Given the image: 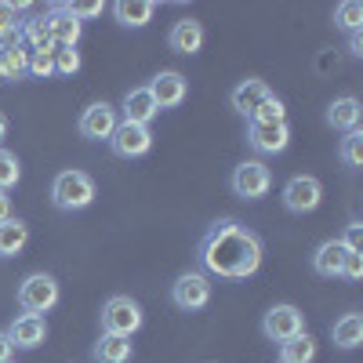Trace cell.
Here are the masks:
<instances>
[{
	"label": "cell",
	"mask_w": 363,
	"mask_h": 363,
	"mask_svg": "<svg viewBox=\"0 0 363 363\" xmlns=\"http://www.w3.org/2000/svg\"><path fill=\"white\" fill-rule=\"evenodd\" d=\"M11 352H15V345H11V338L4 335V330H0V363H8V359H11Z\"/></svg>",
	"instance_id": "cell-37"
},
{
	"label": "cell",
	"mask_w": 363,
	"mask_h": 363,
	"mask_svg": "<svg viewBox=\"0 0 363 363\" xmlns=\"http://www.w3.org/2000/svg\"><path fill=\"white\" fill-rule=\"evenodd\" d=\"M265 99H272V87L265 84V80H258V77H247V80H240L236 87H233V95H229V106L240 113V116H255V109L265 102Z\"/></svg>",
	"instance_id": "cell-16"
},
{
	"label": "cell",
	"mask_w": 363,
	"mask_h": 363,
	"mask_svg": "<svg viewBox=\"0 0 363 363\" xmlns=\"http://www.w3.org/2000/svg\"><path fill=\"white\" fill-rule=\"evenodd\" d=\"M255 124H284V120H287V109H284V102L277 99V95H272V99H265L258 109H255Z\"/></svg>",
	"instance_id": "cell-31"
},
{
	"label": "cell",
	"mask_w": 363,
	"mask_h": 363,
	"mask_svg": "<svg viewBox=\"0 0 363 363\" xmlns=\"http://www.w3.org/2000/svg\"><path fill=\"white\" fill-rule=\"evenodd\" d=\"M171 301L182 309V313H196L211 301V277L200 269H189L171 284Z\"/></svg>",
	"instance_id": "cell-5"
},
{
	"label": "cell",
	"mask_w": 363,
	"mask_h": 363,
	"mask_svg": "<svg viewBox=\"0 0 363 363\" xmlns=\"http://www.w3.org/2000/svg\"><path fill=\"white\" fill-rule=\"evenodd\" d=\"M66 8H69V15H73L77 22L99 18V15H102V4H99V0H73V4H66Z\"/></svg>",
	"instance_id": "cell-33"
},
{
	"label": "cell",
	"mask_w": 363,
	"mask_h": 363,
	"mask_svg": "<svg viewBox=\"0 0 363 363\" xmlns=\"http://www.w3.org/2000/svg\"><path fill=\"white\" fill-rule=\"evenodd\" d=\"M55 73H62V77L80 73V51L77 48H55Z\"/></svg>",
	"instance_id": "cell-32"
},
{
	"label": "cell",
	"mask_w": 363,
	"mask_h": 363,
	"mask_svg": "<svg viewBox=\"0 0 363 363\" xmlns=\"http://www.w3.org/2000/svg\"><path fill=\"white\" fill-rule=\"evenodd\" d=\"M330 338H335L338 349L352 352L363 345V316L359 313H345L342 320H335V327H330Z\"/></svg>",
	"instance_id": "cell-22"
},
{
	"label": "cell",
	"mask_w": 363,
	"mask_h": 363,
	"mask_svg": "<svg viewBox=\"0 0 363 363\" xmlns=\"http://www.w3.org/2000/svg\"><path fill=\"white\" fill-rule=\"evenodd\" d=\"M26 62H29V51L22 44H8V48H0V80H22L26 77Z\"/></svg>",
	"instance_id": "cell-24"
},
{
	"label": "cell",
	"mask_w": 363,
	"mask_h": 363,
	"mask_svg": "<svg viewBox=\"0 0 363 363\" xmlns=\"http://www.w3.org/2000/svg\"><path fill=\"white\" fill-rule=\"evenodd\" d=\"M200 272L218 280H247L262 265V240L236 218H218L200 240Z\"/></svg>",
	"instance_id": "cell-1"
},
{
	"label": "cell",
	"mask_w": 363,
	"mask_h": 363,
	"mask_svg": "<svg viewBox=\"0 0 363 363\" xmlns=\"http://www.w3.org/2000/svg\"><path fill=\"white\" fill-rule=\"evenodd\" d=\"M338 240H342L349 251H363V225H359V222H349L345 236H338Z\"/></svg>",
	"instance_id": "cell-35"
},
{
	"label": "cell",
	"mask_w": 363,
	"mask_h": 363,
	"mask_svg": "<svg viewBox=\"0 0 363 363\" xmlns=\"http://www.w3.org/2000/svg\"><path fill=\"white\" fill-rule=\"evenodd\" d=\"M247 145L255 149V153H262V157L284 153V149L291 145L287 120H284V124H255V120H247Z\"/></svg>",
	"instance_id": "cell-12"
},
{
	"label": "cell",
	"mask_w": 363,
	"mask_h": 363,
	"mask_svg": "<svg viewBox=\"0 0 363 363\" xmlns=\"http://www.w3.org/2000/svg\"><path fill=\"white\" fill-rule=\"evenodd\" d=\"M113 15L124 29H142V26L153 22L157 4L153 0H120V4H113Z\"/></svg>",
	"instance_id": "cell-20"
},
{
	"label": "cell",
	"mask_w": 363,
	"mask_h": 363,
	"mask_svg": "<svg viewBox=\"0 0 363 363\" xmlns=\"http://www.w3.org/2000/svg\"><path fill=\"white\" fill-rule=\"evenodd\" d=\"M11 338L15 349H37L40 342H48V320L44 316H33V313H22L11 320V327L4 330Z\"/></svg>",
	"instance_id": "cell-15"
},
{
	"label": "cell",
	"mask_w": 363,
	"mask_h": 363,
	"mask_svg": "<svg viewBox=\"0 0 363 363\" xmlns=\"http://www.w3.org/2000/svg\"><path fill=\"white\" fill-rule=\"evenodd\" d=\"M338 157L345 167H363V131H345L342 145H338Z\"/></svg>",
	"instance_id": "cell-28"
},
{
	"label": "cell",
	"mask_w": 363,
	"mask_h": 363,
	"mask_svg": "<svg viewBox=\"0 0 363 363\" xmlns=\"http://www.w3.org/2000/svg\"><path fill=\"white\" fill-rule=\"evenodd\" d=\"M145 313L131 294H113L102 306V335H116V338H131L135 330H142Z\"/></svg>",
	"instance_id": "cell-4"
},
{
	"label": "cell",
	"mask_w": 363,
	"mask_h": 363,
	"mask_svg": "<svg viewBox=\"0 0 363 363\" xmlns=\"http://www.w3.org/2000/svg\"><path fill=\"white\" fill-rule=\"evenodd\" d=\"M109 149L120 160H138L153 149V131L142 128V124H124V120H120L116 131L109 135Z\"/></svg>",
	"instance_id": "cell-8"
},
{
	"label": "cell",
	"mask_w": 363,
	"mask_h": 363,
	"mask_svg": "<svg viewBox=\"0 0 363 363\" xmlns=\"http://www.w3.org/2000/svg\"><path fill=\"white\" fill-rule=\"evenodd\" d=\"M124 124H142V128H149V120H157L160 116V109H157V102H153V95H149V87H131L128 95H124V102H120V113H116Z\"/></svg>",
	"instance_id": "cell-14"
},
{
	"label": "cell",
	"mask_w": 363,
	"mask_h": 363,
	"mask_svg": "<svg viewBox=\"0 0 363 363\" xmlns=\"http://www.w3.org/2000/svg\"><path fill=\"white\" fill-rule=\"evenodd\" d=\"M342 277L345 280H363V251H349L345 255V262H342Z\"/></svg>",
	"instance_id": "cell-34"
},
{
	"label": "cell",
	"mask_w": 363,
	"mask_h": 363,
	"mask_svg": "<svg viewBox=\"0 0 363 363\" xmlns=\"http://www.w3.org/2000/svg\"><path fill=\"white\" fill-rule=\"evenodd\" d=\"M4 138H8V116L0 113V142H4Z\"/></svg>",
	"instance_id": "cell-39"
},
{
	"label": "cell",
	"mask_w": 363,
	"mask_h": 363,
	"mask_svg": "<svg viewBox=\"0 0 363 363\" xmlns=\"http://www.w3.org/2000/svg\"><path fill=\"white\" fill-rule=\"evenodd\" d=\"M18 309L22 313H33V316H44L58 306V298H62V291H58V280L51 277V272H29V277L18 284Z\"/></svg>",
	"instance_id": "cell-3"
},
{
	"label": "cell",
	"mask_w": 363,
	"mask_h": 363,
	"mask_svg": "<svg viewBox=\"0 0 363 363\" xmlns=\"http://www.w3.org/2000/svg\"><path fill=\"white\" fill-rule=\"evenodd\" d=\"M359 116H363V106L352 95H342V99H335V102L327 106V124L335 128V131H356L359 128Z\"/></svg>",
	"instance_id": "cell-19"
},
{
	"label": "cell",
	"mask_w": 363,
	"mask_h": 363,
	"mask_svg": "<svg viewBox=\"0 0 363 363\" xmlns=\"http://www.w3.org/2000/svg\"><path fill=\"white\" fill-rule=\"evenodd\" d=\"M29 244V225L22 218H8V222H0V258H15L22 255V247Z\"/></svg>",
	"instance_id": "cell-23"
},
{
	"label": "cell",
	"mask_w": 363,
	"mask_h": 363,
	"mask_svg": "<svg viewBox=\"0 0 363 363\" xmlns=\"http://www.w3.org/2000/svg\"><path fill=\"white\" fill-rule=\"evenodd\" d=\"M316 359V342L309 338V330L306 335H294L280 345V363H313Z\"/></svg>",
	"instance_id": "cell-25"
},
{
	"label": "cell",
	"mask_w": 363,
	"mask_h": 363,
	"mask_svg": "<svg viewBox=\"0 0 363 363\" xmlns=\"http://www.w3.org/2000/svg\"><path fill=\"white\" fill-rule=\"evenodd\" d=\"M145 87H149V95H153L157 109H178L182 102H186V95H189V80L182 77L178 69H164V73H157Z\"/></svg>",
	"instance_id": "cell-10"
},
{
	"label": "cell",
	"mask_w": 363,
	"mask_h": 363,
	"mask_svg": "<svg viewBox=\"0 0 363 363\" xmlns=\"http://www.w3.org/2000/svg\"><path fill=\"white\" fill-rule=\"evenodd\" d=\"M345 255H349V247L342 244L338 236H335V240H323V244L316 247V255H313V269L320 272V277L335 280V277H342V262H345Z\"/></svg>",
	"instance_id": "cell-18"
},
{
	"label": "cell",
	"mask_w": 363,
	"mask_h": 363,
	"mask_svg": "<svg viewBox=\"0 0 363 363\" xmlns=\"http://www.w3.org/2000/svg\"><path fill=\"white\" fill-rule=\"evenodd\" d=\"M51 203L58 211H84L95 203V178L87 171H62L51 182Z\"/></svg>",
	"instance_id": "cell-2"
},
{
	"label": "cell",
	"mask_w": 363,
	"mask_h": 363,
	"mask_svg": "<svg viewBox=\"0 0 363 363\" xmlns=\"http://www.w3.org/2000/svg\"><path fill=\"white\" fill-rule=\"evenodd\" d=\"M44 18H48L51 44H55V48H77V44H80L84 26L69 15V8H66V4H51V8L44 11Z\"/></svg>",
	"instance_id": "cell-13"
},
{
	"label": "cell",
	"mask_w": 363,
	"mask_h": 363,
	"mask_svg": "<svg viewBox=\"0 0 363 363\" xmlns=\"http://www.w3.org/2000/svg\"><path fill=\"white\" fill-rule=\"evenodd\" d=\"M8 218H11V196L0 193V222H8Z\"/></svg>",
	"instance_id": "cell-38"
},
{
	"label": "cell",
	"mask_w": 363,
	"mask_h": 363,
	"mask_svg": "<svg viewBox=\"0 0 363 363\" xmlns=\"http://www.w3.org/2000/svg\"><path fill=\"white\" fill-rule=\"evenodd\" d=\"M335 26L345 29V33H359L363 29V4L359 0H345V4L335 8Z\"/></svg>",
	"instance_id": "cell-27"
},
{
	"label": "cell",
	"mask_w": 363,
	"mask_h": 363,
	"mask_svg": "<svg viewBox=\"0 0 363 363\" xmlns=\"http://www.w3.org/2000/svg\"><path fill=\"white\" fill-rule=\"evenodd\" d=\"M26 4H8V0H0V48L8 44H18V29H22V15Z\"/></svg>",
	"instance_id": "cell-26"
},
{
	"label": "cell",
	"mask_w": 363,
	"mask_h": 363,
	"mask_svg": "<svg viewBox=\"0 0 363 363\" xmlns=\"http://www.w3.org/2000/svg\"><path fill=\"white\" fill-rule=\"evenodd\" d=\"M91 356H95V363H131L135 345H131V338L102 335V338L95 342V349H91Z\"/></svg>",
	"instance_id": "cell-21"
},
{
	"label": "cell",
	"mask_w": 363,
	"mask_h": 363,
	"mask_svg": "<svg viewBox=\"0 0 363 363\" xmlns=\"http://www.w3.org/2000/svg\"><path fill=\"white\" fill-rule=\"evenodd\" d=\"M8 363H11V359H8Z\"/></svg>",
	"instance_id": "cell-40"
},
{
	"label": "cell",
	"mask_w": 363,
	"mask_h": 363,
	"mask_svg": "<svg viewBox=\"0 0 363 363\" xmlns=\"http://www.w3.org/2000/svg\"><path fill=\"white\" fill-rule=\"evenodd\" d=\"M22 178V164L11 149H0V193H8L11 186H18Z\"/></svg>",
	"instance_id": "cell-29"
},
{
	"label": "cell",
	"mask_w": 363,
	"mask_h": 363,
	"mask_svg": "<svg viewBox=\"0 0 363 363\" xmlns=\"http://www.w3.org/2000/svg\"><path fill=\"white\" fill-rule=\"evenodd\" d=\"M349 55L363 58V29H359V33H349Z\"/></svg>",
	"instance_id": "cell-36"
},
{
	"label": "cell",
	"mask_w": 363,
	"mask_h": 363,
	"mask_svg": "<svg viewBox=\"0 0 363 363\" xmlns=\"http://www.w3.org/2000/svg\"><path fill=\"white\" fill-rule=\"evenodd\" d=\"M120 124V116H116V106L109 102H91L84 113H80V135L91 138V142H109V135L116 131Z\"/></svg>",
	"instance_id": "cell-11"
},
{
	"label": "cell",
	"mask_w": 363,
	"mask_h": 363,
	"mask_svg": "<svg viewBox=\"0 0 363 363\" xmlns=\"http://www.w3.org/2000/svg\"><path fill=\"white\" fill-rule=\"evenodd\" d=\"M167 48L174 55H196L203 48V26L196 18H178L167 33Z\"/></svg>",
	"instance_id": "cell-17"
},
{
	"label": "cell",
	"mask_w": 363,
	"mask_h": 363,
	"mask_svg": "<svg viewBox=\"0 0 363 363\" xmlns=\"http://www.w3.org/2000/svg\"><path fill=\"white\" fill-rule=\"evenodd\" d=\"M229 186H233V193H236L240 200H262V196H269V189H272V171H269L262 160H244V164L233 167Z\"/></svg>",
	"instance_id": "cell-6"
},
{
	"label": "cell",
	"mask_w": 363,
	"mask_h": 363,
	"mask_svg": "<svg viewBox=\"0 0 363 363\" xmlns=\"http://www.w3.org/2000/svg\"><path fill=\"white\" fill-rule=\"evenodd\" d=\"M262 335L269 338V342H287V338H294V335H306V316H301V309L298 306H272L265 316H262Z\"/></svg>",
	"instance_id": "cell-7"
},
{
	"label": "cell",
	"mask_w": 363,
	"mask_h": 363,
	"mask_svg": "<svg viewBox=\"0 0 363 363\" xmlns=\"http://www.w3.org/2000/svg\"><path fill=\"white\" fill-rule=\"evenodd\" d=\"M320 200H323V186L313 174H294L284 186V207L291 215H309V211L320 207Z\"/></svg>",
	"instance_id": "cell-9"
},
{
	"label": "cell",
	"mask_w": 363,
	"mask_h": 363,
	"mask_svg": "<svg viewBox=\"0 0 363 363\" xmlns=\"http://www.w3.org/2000/svg\"><path fill=\"white\" fill-rule=\"evenodd\" d=\"M26 73H29V77H37V80L55 77V51H29Z\"/></svg>",
	"instance_id": "cell-30"
}]
</instances>
